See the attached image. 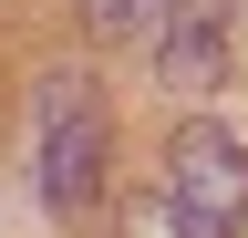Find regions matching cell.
Wrapping results in <instances>:
<instances>
[{
  "instance_id": "277c9868",
  "label": "cell",
  "mask_w": 248,
  "mask_h": 238,
  "mask_svg": "<svg viewBox=\"0 0 248 238\" xmlns=\"http://www.w3.org/2000/svg\"><path fill=\"white\" fill-rule=\"evenodd\" d=\"M83 21H93L104 42H124V32H135V42H155V21H166V0H83Z\"/></svg>"
},
{
  "instance_id": "6da1fadb",
  "label": "cell",
  "mask_w": 248,
  "mask_h": 238,
  "mask_svg": "<svg viewBox=\"0 0 248 238\" xmlns=\"http://www.w3.org/2000/svg\"><path fill=\"white\" fill-rule=\"evenodd\" d=\"M104 156H114V114L93 94V73H42V94H31V176H42V197L62 218L104 197Z\"/></svg>"
},
{
  "instance_id": "7a4b0ae2",
  "label": "cell",
  "mask_w": 248,
  "mask_h": 238,
  "mask_svg": "<svg viewBox=\"0 0 248 238\" xmlns=\"http://www.w3.org/2000/svg\"><path fill=\"white\" fill-rule=\"evenodd\" d=\"M166 207H176L197 238H228V228L248 218V156H238L228 125L186 114V125L166 135Z\"/></svg>"
},
{
  "instance_id": "3957f363",
  "label": "cell",
  "mask_w": 248,
  "mask_h": 238,
  "mask_svg": "<svg viewBox=\"0 0 248 238\" xmlns=\"http://www.w3.org/2000/svg\"><path fill=\"white\" fill-rule=\"evenodd\" d=\"M155 73H166V94H217V73H228V0H166Z\"/></svg>"
},
{
  "instance_id": "5b68a950",
  "label": "cell",
  "mask_w": 248,
  "mask_h": 238,
  "mask_svg": "<svg viewBox=\"0 0 248 238\" xmlns=\"http://www.w3.org/2000/svg\"><path fill=\"white\" fill-rule=\"evenodd\" d=\"M114 238H197V228H186V218H176L166 197H124V218H114Z\"/></svg>"
}]
</instances>
